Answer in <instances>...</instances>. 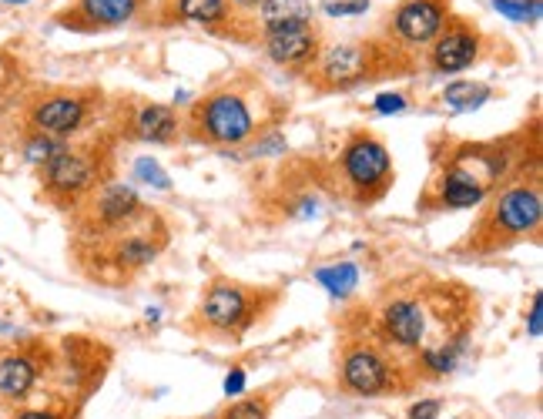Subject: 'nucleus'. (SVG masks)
I'll return each mask as SVG.
<instances>
[{
  "mask_svg": "<svg viewBox=\"0 0 543 419\" xmlns=\"http://www.w3.org/2000/svg\"><path fill=\"white\" fill-rule=\"evenodd\" d=\"M493 7H497L503 17H510V21H520V24L540 21V14H543L540 0H493Z\"/></svg>",
  "mask_w": 543,
  "mask_h": 419,
  "instance_id": "obj_23",
  "label": "nucleus"
},
{
  "mask_svg": "<svg viewBox=\"0 0 543 419\" xmlns=\"http://www.w3.org/2000/svg\"><path fill=\"white\" fill-rule=\"evenodd\" d=\"M543 222V195L540 182H517L493 195V202L483 208L480 222L473 228L470 245L473 252H497L513 242H523L527 235H537Z\"/></svg>",
  "mask_w": 543,
  "mask_h": 419,
  "instance_id": "obj_2",
  "label": "nucleus"
},
{
  "mask_svg": "<svg viewBox=\"0 0 543 419\" xmlns=\"http://www.w3.org/2000/svg\"><path fill=\"white\" fill-rule=\"evenodd\" d=\"M255 131H259V118L252 108V94L238 88L205 94L202 101L192 104V114H188V135L215 148L245 145Z\"/></svg>",
  "mask_w": 543,
  "mask_h": 419,
  "instance_id": "obj_4",
  "label": "nucleus"
},
{
  "mask_svg": "<svg viewBox=\"0 0 543 419\" xmlns=\"http://www.w3.org/2000/svg\"><path fill=\"white\" fill-rule=\"evenodd\" d=\"M319 11L329 17H359L369 11V0H319Z\"/></svg>",
  "mask_w": 543,
  "mask_h": 419,
  "instance_id": "obj_25",
  "label": "nucleus"
},
{
  "mask_svg": "<svg viewBox=\"0 0 543 419\" xmlns=\"http://www.w3.org/2000/svg\"><path fill=\"white\" fill-rule=\"evenodd\" d=\"M319 285H326L329 295H339V299H346V295L359 285V269L352 262H336V265H326V269L316 272Z\"/></svg>",
  "mask_w": 543,
  "mask_h": 419,
  "instance_id": "obj_20",
  "label": "nucleus"
},
{
  "mask_svg": "<svg viewBox=\"0 0 543 419\" xmlns=\"http://www.w3.org/2000/svg\"><path fill=\"white\" fill-rule=\"evenodd\" d=\"M269 413H272L269 396H245L235 399L225 413H218V419H269Z\"/></svg>",
  "mask_w": 543,
  "mask_h": 419,
  "instance_id": "obj_22",
  "label": "nucleus"
},
{
  "mask_svg": "<svg viewBox=\"0 0 543 419\" xmlns=\"http://www.w3.org/2000/svg\"><path fill=\"white\" fill-rule=\"evenodd\" d=\"M41 171V188L54 205L68 208L84 202L101 188V158L88 148H64L47 161Z\"/></svg>",
  "mask_w": 543,
  "mask_h": 419,
  "instance_id": "obj_8",
  "label": "nucleus"
},
{
  "mask_svg": "<svg viewBox=\"0 0 543 419\" xmlns=\"http://www.w3.org/2000/svg\"><path fill=\"white\" fill-rule=\"evenodd\" d=\"M483 37L463 17H450L430 44V68L436 74H460L480 61Z\"/></svg>",
  "mask_w": 543,
  "mask_h": 419,
  "instance_id": "obj_10",
  "label": "nucleus"
},
{
  "mask_svg": "<svg viewBox=\"0 0 543 419\" xmlns=\"http://www.w3.org/2000/svg\"><path fill=\"white\" fill-rule=\"evenodd\" d=\"M141 4L145 0H78L64 14V24L78 27V31H108V27L135 21Z\"/></svg>",
  "mask_w": 543,
  "mask_h": 419,
  "instance_id": "obj_14",
  "label": "nucleus"
},
{
  "mask_svg": "<svg viewBox=\"0 0 543 419\" xmlns=\"http://www.w3.org/2000/svg\"><path fill=\"white\" fill-rule=\"evenodd\" d=\"M403 54L393 44L376 41H346L322 47L316 64L309 68V84L316 91H349L356 84L376 78V74H403Z\"/></svg>",
  "mask_w": 543,
  "mask_h": 419,
  "instance_id": "obj_3",
  "label": "nucleus"
},
{
  "mask_svg": "<svg viewBox=\"0 0 543 419\" xmlns=\"http://www.w3.org/2000/svg\"><path fill=\"white\" fill-rule=\"evenodd\" d=\"M507 158L510 151L500 145H480V141L453 145L450 155L433 171L423 205H433L440 212L480 208L500 188V178L507 175Z\"/></svg>",
  "mask_w": 543,
  "mask_h": 419,
  "instance_id": "obj_1",
  "label": "nucleus"
},
{
  "mask_svg": "<svg viewBox=\"0 0 543 419\" xmlns=\"http://www.w3.org/2000/svg\"><path fill=\"white\" fill-rule=\"evenodd\" d=\"M339 178L352 202L373 205L393 188V155L369 131H356L339 151Z\"/></svg>",
  "mask_w": 543,
  "mask_h": 419,
  "instance_id": "obj_6",
  "label": "nucleus"
},
{
  "mask_svg": "<svg viewBox=\"0 0 543 419\" xmlns=\"http://www.w3.org/2000/svg\"><path fill=\"white\" fill-rule=\"evenodd\" d=\"M262 47L279 68L309 71L322 54V34L316 24H289L275 27V31H262Z\"/></svg>",
  "mask_w": 543,
  "mask_h": 419,
  "instance_id": "obj_12",
  "label": "nucleus"
},
{
  "mask_svg": "<svg viewBox=\"0 0 543 419\" xmlns=\"http://www.w3.org/2000/svg\"><path fill=\"white\" fill-rule=\"evenodd\" d=\"M265 302H275V295L218 279L208 285V292L202 295V302H198V326H202L208 336L238 339L245 329L259 322V312L265 309Z\"/></svg>",
  "mask_w": 543,
  "mask_h": 419,
  "instance_id": "obj_7",
  "label": "nucleus"
},
{
  "mask_svg": "<svg viewBox=\"0 0 543 419\" xmlns=\"http://www.w3.org/2000/svg\"><path fill=\"white\" fill-rule=\"evenodd\" d=\"M14 419H68V416L51 406H24V409H17Z\"/></svg>",
  "mask_w": 543,
  "mask_h": 419,
  "instance_id": "obj_26",
  "label": "nucleus"
},
{
  "mask_svg": "<svg viewBox=\"0 0 543 419\" xmlns=\"http://www.w3.org/2000/svg\"><path fill=\"white\" fill-rule=\"evenodd\" d=\"M0 4H11V7H24V4H31V0H0Z\"/></svg>",
  "mask_w": 543,
  "mask_h": 419,
  "instance_id": "obj_32",
  "label": "nucleus"
},
{
  "mask_svg": "<svg viewBox=\"0 0 543 419\" xmlns=\"http://www.w3.org/2000/svg\"><path fill=\"white\" fill-rule=\"evenodd\" d=\"M135 178H138V182L151 185V188H161V192H165V188H171L165 168H161L155 158H138V161H135Z\"/></svg>",
  "mask_w": 543,
  "mask_h": 419,
  "instance_id": "obj_24",
  "label": "nucleus"
},
{
  "mask_svg": "<svg viewBox=\"0 0 543 419\" xmlns=\"http://www.w3.org/2000/svg\"><path fill=\"white\" fill-rule=\"evenodd\" d=\"M436 416H440V399H419L409 409V419H436Z\"/></svg>",
  "mask_w": 543,
  "mask_h": 419,
  "instance_id": "obj_28",
  "label": "nucleus"
},
{
  "mask_svg": "<svg viewBox=\"0 0 543 419\" xmlns=\"http://www.w3.org/2000/svg\"><path fill=\"white\" fill-rule=\"evenodd\" d=\"M175 14L188 24L222 27L232 21V4L228 0H175Z\"/></svg>",
  "mask_w": 543,
  "mask_h": 419,
  "instance_id": "obj_18",
  "label": "nucleus"
},
{
  "mask_svg": "<svg viewBox=\"0 0 543 419\" xmlns=\"http://www.w3.org/2000/svg\"><path fill=\"white\" fill-rule=\"evenodd\" d=\"M373 108L379 114H396V111L406 108V98H403V94H379V98L373 101Z\"/></svg>",
  "mask_w": 543,
  "mask_h": 419,
  "instance_id": "obj_27",
  "label": "nucleus"
},
{
  "mask_svg": "<svg viewBox=\"0 0 543 419\" xmlns=\"http://www.w3.org/2000/svg\"><path fill=\"white\" fill-rule=\"evenodd\" d=\"M242 383H245V373H242V369H235V373L225 379V393H228V396L242 393Z\"/></svg>",
  "mask_w": 543,
  "mask_h": 419,
  "instance_id": "obj_30",
  "label": "nucleus"
},
{
  "mask_svg": "<svg viewBox=\"0 0 543 419\" xmlns=\"http://www.w3.org/2000/svg\"><path fill=\"white\" fill-rule=\"evenodd\" d=\"M487 98H490V88L487 84H476V81H453L450 88L443 91V104L450 111H473Z\"/></svg>",
  "mask_w": 543,
  "mask_h": 419,
  "instance_id": "obj_19",
  "label": "nucleus"
},
{
  "mask_svg": "<svg viewBox=\"0 0 543 419\" xmlns=\"http://www.w3.org/2000/svg\"><path fill=\"white\" fill-rule=\"evenodd\" d=\"M228 4L242 7V11H259V4H262V0H228Z\"/></svg>",
  "mask_w": 543,
  "mask_h": 419,
  "instance_id": "obj_31",
  "label": "nucleus"
},
{
  "mask_svg": "<svg viewBox=\"0 0 543 419\" xmlns=\"http://www.w3.org/2000/svg\"><path fill=\"white\" fill-rule=\"evenodd\" d=\"M259 24L262 31H275V27L289 24H312V4L309 0H262Z\"/></svg>",
  "mask_w": 543,
  "mask_h": 419,
  "instance_id": "obj_17",
  "label": "nucleus"
},
{
  "mask_svg": "<svg viewBox=\"0 0 543 419\" xmlns=\"http://www.w3.org/2000/svg\"><path fill=\"white\" fill-rule=\"evenodd\" d=\"M41 359L31 352H7L0 359V399L7 403H24L34 393L37 379H41Z\"/></svg>",
  "mask_w": 543,
  "mask_h": 419,
  "instance_id": "obj_15",
  "label": "nucleus"
},
{
  "mask_svg": "<svg viewBox=\"0 0 543 419\" xmlns=\"http://www.w3.org/2000/svg\"><path fill=\"white\" fill-rule=\"evenodd\" d=\"M145 212L141 198L135 188L128 185H118V182H104L98 192L91 195V205H88V228L84 232H111L118 225H128Z\"/></svg>",
  "mask_w": 543,
  "mask_h": 419,
  "instance_id": "obj_13",
  "label": "nucleus"
},
{
  "mask_svg": "<svg viewBox=\"0 0 543 419\" xmlns=\"http://www.w3.org/2000/svg\"><path fill=\"white\" fill-rule=\"evenodd\" d=\"M527 332L530 339L540 336V292H533V302H530V322H527Z\"/></svg>",
  "mask_w": 543,
  "mask_h": 419,
  "instance_id": "obj_29",
  "label": "nucleus"
},
{
  "mask_svg": "<svg viewBox=\"0 0 543 419\" xmlns=\"http://www.w3.org/2000/svg\"><path fill=\"white\" fill-rule=\"evenodd\" d=\"M24 161L27 165H34V168H44L47 161H51L57 151H64L68 148V141H61V138H51V135H41V131H31V135L24 138Z\"/></svg>",
  "mask_w": 543,
  "mask_h": 419,
  "instance_id": "obj_21",
  "label": "nucleus"
},
{
  "mask_svg": "<svg viewBox=\"0 0 543 419\" xmlns=\"http://www.w3.org/2000/svg\"><path fill=\"white\" fill-rule=\"evenodd\" d=\"M91 118V101L84 94H71V91H61V94H47L31 108L27 121H31V131H41V135H51V138H61L68 141L71 135L88 125Z\"/></svg>",
  "mask_w": 543,
  "mask_h": 419,
  "instance_id": "obj_11",
  "label": "nucleus"
},
{
  "mask_svg": "<svg viewBox=\"0 0 543 419\" xmlns=\"http://www.w3.org/2000/svg\"><path fill=\"white\" fill-rule=\"evenodd\" d=\"M450 21V0H403L389 14V34L396 47H423Z\"/></svg>",
  "mask_w": 543,
  "mask_h": 419,
  "instance_id": "obj_9",
  "label": "nucleus"
},
{
  "mask_svg": "<svg viewBox=\"0 0 543 419\" xmlns=\"http://www.w3.org/2000/svg\"><path fill=\"white\" fill-rule=\"evenodd\" d=\"M181 131L178 114L168 104H138L135 114L128 118V135L148 145H168Z\"/></svg>",
  "mask_w": 543,
  "mask_h": 419,
  "instance_id": "obj_16",
  "label": "nucleus"
},
{
  "mask_svg": "<svg viewBox=\"0 0 543 419\" xmlns=\"http://www.w3.org/2000/svg\"><path fill=\"white\" fill-rule=\"evenodd\" d=\"M339 383L346 393L362 399L399 396L413 386L406 366L396 363V352L383 342H349L339 359Z\"/></svg>",
  "mask_w": 543,
  "mask_h": 419,
  "instance_id": "obj_5",
  "label": "nucleus"
}]
</instances>
